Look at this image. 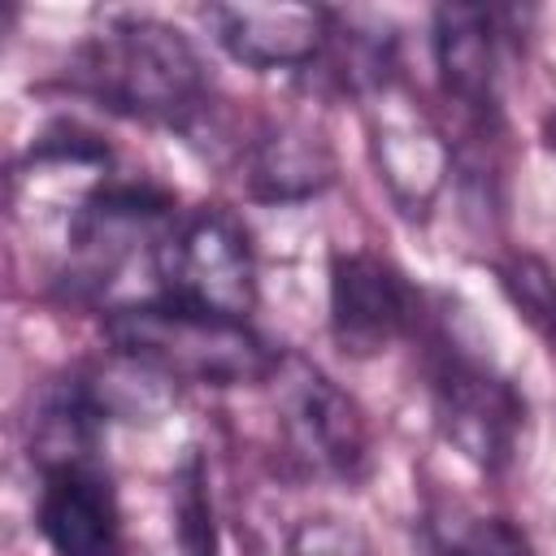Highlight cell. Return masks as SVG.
Masks as SVG:
<instances>
[{"label": "cell", "mask_w": 556, "mask_h": 556, "mask_svg": "<svg viewBox=\"0 0 556 556\" xmlns=\"http://www.w3.org/2000/svg\"><path fill=\"white\" fill-rule=\"evenodd\" d=\"M495 274L513 308L534 326V334L556 356V269L534 252H513L508 261H500Z\"/></svg>", "instance_id": "obj_13"}, {"label": "cell", "mask_w": 556, "mask_h": 556, "mask_svg": "<svg viewBox=\"0 0 556 556\" xmlns=\"http://www.w3.org/2000/svg\"><path fill=\"white\" fill-rule=\"evenodd\" d=\"M361 100H365V126H369V152H374L378 178L387 182L400 213L426 217L452 165L443 130L426 117L421 100H413L400 74L382 78Z\"/></svg>", "instance_id": "obj_7"}, {"label": "cell", "mask_w": 556, "mask_h": 556, "mask_svg": "<svg viewBox=\"0 0 556 556\" xmlns=\"http://www.w3.org/2000/svg\"><path fill=\"white\" fill-rule=\"evenodd\" d=\"M443 556H534V547L508 517H478L447 543Z\"/></svg>", "instance_id": "obj_16"}, {"label": "cell", "mask_w": 556, "mask_h": 556, "mask_svg": "<svg viewBox=\"0 0 556 556\" xmlns=\"http://www.w3.org/2000/svg\"><path fill=\"white\" fill-rule=\"evenodd\" d=\"M239 165L261 200H304L334 178L330 148L287 122H265L248 143H239Z\"/></svg>", "instance_id": "obj_12"}, {"label": "cell", "mask_w": 556, "mask_h": 556, "mask_svg": "<svg viewBox=\"0 0 556 556\" xmlns=\"http://www.w3.org/2000/svg\"><path fill=\"white\" fill-rule=\"evenodd\" d=\"M421 317L426 295L391 256L374 248H348L330 256V339L343 356L369 361L417 334Z\"/></svg>", "instance_id": "obj_6"}, {"label": "cell", "mask_w": 556, "mask_h": 556, "mask_svg": "<svg viewBox=\"0 0 556 556\" xmlns=\"http://www.w3.org/2000/svg\"><path fill=\"white\" fill-rule=\"evenodd\" d=\"M543 148L556 156V104L543 113Z\"/></svg>", "instance_id": "obj_17"}, {"label": "cell", "mask_w": 556, "mask_h": 556, "mask_svg": "<svg viewBox=\"0 0 556 556\" xmlns=\"http://www.w3.org/2000/svg\"><path fill=\"white\" fill-rule=\"evenodd\" d=\"M161 295L187 308L243 317L256 308V252L248 226L222 208L200 204L169 222L152 248Z\"/></svg>", "instance_id": "obj_4"}, {"label": "cell", "mask_w": 556, "mask_h": 556, "mask_svg": "<svg viewBox=\"0 0 556 556\" xmlns=\"http://www.w3.org/2000/svg\"><path fill=\"white\" fill-rule=\"evenodd\" d=\"M287 556H374L369 539L361 526L334 513H313L300 517L287 534Z\"/></svg>", "instance_id": "obj_15"}, {"label": "cell", "mask_w": 556, "mask_h": 556, "mask_svg": "<svg viewBox=\"0 0 556 556\" xmlns=\"http://www.w3.org/2000/svg\"><path fill=\"white\" fill-rule=\"evenodd\" d=\"M174 543H178V556H217L208 473L195 452H187L174 473Z\"/></svg>", "instance_id": "obj_14"}, {"label": "cell", "mask_w": 556, "mask_h": 556, "mask_svg": "<svg viewBox=\"0 0 556 556\" xmlns=\"http://www.w3.org/2000/svg\"><path fill=\"white\" fill-rule=\"evenodd\" d=\"M35 530L52 556H122V504L96 456L39 465Z\"/></svg>", "instance_id": "obj_8"}, {"label": "cell", "mask_w": 556, "mask_h": 556, "mask_svg": "<svg viewBox=\"0 0 556 556\" xmlns=\"http://www.w3.org/2000/svg\"><path fill=\"white\" fill-rule=\"evenodd\" d=\"M500 9L478 4H443L434 9V70L443 83V96L460 109L473 135L500 130V43L504 22Z\"/></svg>", "instance_id": "obj_9"}, {"label": "cell", "mask_w": 556, "mask_h": 556, "mask_svg": "<svg viewBox=\"0 0 556 556\" xmlns=\"http://www.w3.org/2000/svg\"><path fill=\"white\" fill-rule=\"evenodd\" d=\"M104 334L117 356L152 369L165 382H204V387L269 382L282 356L243 317L187 308L165 295L113 308L104 317Z\"/></svg>", "instance_id": "obj_3"}, {"label": "cell", "mask_w": 556, "mask_h": 556, "mask_svg": "<svg viewBox=\"0 0 556 556\" xmlns=\"http://www.w3.org/2000/svg\"><path fill=\"white\" fill-rule=\"evenodd\" d=\"M274 413L287 452L317 478L361 482L374 465V439L361 404L334 387L313 361L282 352L274 374Z\"/></svg>", "instance_id": "obj_5"}, {"label": "cell", "mask_w": 556, "mask_h": 556, "mask_svg": "<svg viewBox=\"0 0 556 556\" xmlns=\"http://www.w3.org/2000/svg\"><path fill=\"white\" fill-rule=\"evenodd\" d=\"M70 87L130 122L195 130L208 117V74L191 39L161 22L122 13L91 30L74 61Z\"/></svg>", "instance_id": "obj_1"}, {"label": "cell", "mask_w": 556, "mask_h": 556, "mask_svg": "<svg viewBox=\"0 0 556 556\" xmlns=\"http://www.w3.org/2000/svg\"><path fill=\"white\" fill-rule=\"evenodd\" d=\"M174 191H165L152 178H104L96 182L70 213L65 239L78 261H87L96 274H109L130 243H139L143 230L174 222Z\"/></svg>", "instance_id": "obj_11"}, {"label": "cell", "mask_w": 556, "mask_h": 556, "mask_svg": "<svg viewBox=\"0 0 556 556\" xmlns=\"http://www.w3.org/2000/svg\"><path fill=\"white\" fill-rule=\"evenodd\" d=\"M417 334H421V369L439 434L482 473L513 469L530 421L526 395L491 356H482L473 343H465V334L452 330L447 313L426 304Z\"/></svg>", "instance_id": "obj_2"}, {"label": "cell", "mask_w": 556, "mask_h": 556, "mask_svg": "<svg viewBox=\"0 0 556 556\" xmlns=\"http://www.w3.org/2000/svg\"><path fill=\"white\" fill-rule=\"evenodd\" d=\"M204 26L248 70H308L330 48V9L313 4H208Z\"/></svg>", "instance_id": "obj_10"}]
</instances>
